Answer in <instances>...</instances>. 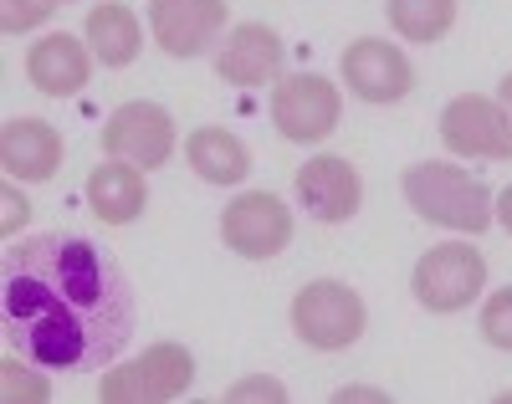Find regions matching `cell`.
Wrapping results in <instances>:
<instances>
[{
	"label": "cell",
	"mask_w": 512,
	"mask_h": 404,
	"mask_svg": "<svg viewBox=\"0 0 512 404\" xmlns=\"http://www.w3.org/2000/svg\"><path fill=\"white\" fill-rule=\"evenodd\" d=\"M0 164L11 179H52L62 169V133L47 118H11L0 128Z\"/></svg>",
	"instance_id": "obj_13"
},
{
	"label": "cell",
	"mask_w": 512,
	"mask_h": 404,
	"mask_svg": "<svg viewBox=\"0 0 512 404\" xmlns=\"http://www.w3.org/2000/svg\"><path fill=\"white\" fill-rule=\"evenodd\" d=\"M400 190L410 200L415 215L425 220H436V226H451V231H466V236H482L492 226V190L482 185V179L472 169H461V164H410L405 179H400Z\"/></svg>",
	"instance_id": "obj_2"
},
{
	"label": "cell",
	"mask_w": 512,
	"mask_h": 404,
	"mask_svg": "<svg viewBox=\"0 0 512 404\" xmlns=\"http://www.w3.org/2000/svg\"><path fill=\"white\" fill-rule=\"evenodd\" d=\"M277 67H282V41H277V31L262 26V21L231 26L226 47H221V57H216V72H221V82H231V87H262L267 77H277Z\"/></svg>",
	"instance_id": "obj_15"
},
{
	"label": "cell",
	"mask_w": 512,
	"mask_h": 404,
	"mask_svg": "<svg viewBox=\"0 0 512 404\" xmlns=\"http://www.w3.org/2000/svg\"><path fill=\"white\" fill-rule=\"evenodd\" d=\"M41 364H31V358H21V353H11L6 364H0V374H6V399H31V404H41L52 394V384L36 374Z\"/></svg>",
	"instance_id": "obj_20"
},
{
	"label": "cell",
	"mask_w": 512,
	"mask_h": 404,
	"mask_svg": "<svg viewBox=\"0 0 512 404\" xmlns=\"http://www.w3.org/2000/svg\"><path fill=\"white\" fill-rule=\"evenodd\" d=\"M297 200L313 220L323 226H338V220H354L359 200H364V185H359V169L344 159V154H318L297 169Z\"/></svg>",
	"instance_id": "obj_11"
},
{
	"label": "cell",
	"mask_w": 512,
	"mask_h": 404,
	"mask_svg": "<svg viewBox=\"0 0 512 404\" xmlns=\"http://www.w3.org/2000/svg\"><path fill=\"white\" fill-rule=\"evenodd\" d=\"M482 338L502 353H512V287L492 292L487 307H482Z\"/></svg>",
	"instance_id": "obj_21"
},
{
	"label": "cell",
	"mask_w": 512,
	"mask_h": 404,
	"mask_svg": "<svg viewBox=\"0 0 512 404\" xmlns=\"http://www.w3.org/2000/svg\"><path fill=\"white\" fill-rule=\"evenodd\" d=\"M134 323V287L93 241L47 231L0 256V333L31 364L93 374L128 348Z\"/></svg>",
	"instance_id": "obj_1"
},
{
	"label": "cell",
	"mask_w": 512,
	"mask_h": 404,
	"mask_svg": "<svg viewBox=\"0 0 512 404\" xmlns=\"http://www.w3.org/2000/svg\"><path fill=\"white\" fill-rule=\"evenodd\" d=\"M292 333L308 348H323V353L349 348L364 333V297L344 282H333V277L308 282L292 297Z\"/></svg>",
	"instance_id": "obj_3"
},
{
	"label": "cell",
	"mask_w": 512,
	"mask_h": 404,
	"mask_svg": "<svg viewBox=\"0 0 512 404\" xmlns=\"http://www.w3.org/2000/svg\"><path fill=\"white\" fill-rule=\"evenodd\" d=\"M441 139L461 159H512V113L482 93H461L441 113Z\"/></svg>",
	"instance_id": "obj_8"
},
{
	"label": "cell",
	"mask_w": 512,
	"mask_h": 404,
	"mask_svg": "<svg viewBox=\"0 0 512 404\" xmlns=\"http://www.w3.org/2000/svg\"><path fill=\"white\" fill-rule=\"evenodd\" d=\"M88 205L98 210V220L108 226H128L139 220L149 205V185H144V169L128 164V159H108L88 174Z\"/></svg>",
	"instance_id": "obj_16"
},
{
	"label": "cell",
	"mask_w": 512,
	"mask_h": 404,
	"mask_svg": "<svg viewBox=\"0 0 512 404\" xmlns=\"http://www.w3.org/2000/svg\"><path fill=\"white\" fill-rule=\"evenodd\" d=\"M195 379V358L180 343H154L144 348V358L123 364L113 374H103L98 399L103 404H164V399H180Z\"/></svg>",
	"instance_id": "obj_4"
},
{
	"label": "cell",
	"mask_w": 512,
	"mask_h": 404,
	"mask_svg": "<svg viewBox=\"0 0 512 404\" xmlns=\"http://www.w3.org/2000/svg\"><path fill=\"white\" fill-rule=\"evenodd\" d=\"M26 210H31V205H26L16 190H6V236L16 231V220H26Z\"/></svg>",
	"instance_id": "obj_24"
},
{
	"label": "cell",
	"mask_w": 512,
	"mask_h": 404,
	"mask_svg": "<svg viewBox=\"0 0 512 404\" xmlns=\"http://www.w3.org/2000/svg\"><path fill=\"white\" fill-rule=\"evenodd\" d=\"M497 93H502V108H507V113H512V72H507V77H502V87H497Z\"/></svg>",
	"instance_id": "obj_27"
},
{
	"label": "cell",
	"mask_w": 512,
	"mask_h": 404,
	"mask_svg": "<svg viewBox=\"0 0 512 404\" xmlns=\"http://www.w3.org/2000/svg\"><path fill=\"white\" fill-rule=\"evenodd\" d=\"M26 77H31L36 93H47V98H72V93H82V87H88L93 57H88V47H82L77 36L57 31V36H41L36 47L26 52Z\"/></svg>",
	"instance_id": "obj_14"
},
{
	"label": "cell",
	"mask_w": 512,
	"mask_h": 404,
	"mask_svg": "<svg viewBox=\"0 0 512 404\" xmlns=\"http://www.w3.org/2000/svg\"><path fill=\"white\" fill-rule=\"evenodd\" d=\"M185 159L205 185H241L251 174V149L226 128H195L185 139Z\"/></svg>",
	"instance_id": "obj_17"
},
{
	"label": "cell",
	"mask_w": 512,
	"mask_h": 404,
	"mask_svg": "<svg viewBox=\"0 0 512 404\" xmlns=\"http://www.w3.org/2000/svg\"><path fill=\"white\" fill-rule=\"evenodd\" d=\"M149 26L169 57H200L226 31V6L221 0H149Z\"/></svg>",
	"instance_id": "obj_12"
},
{
	"label": "cell",
	"mask_w": 512,
	"mask_h": 404,
	"mask_svg": "<svg viewBox=\"0 0 512 404\" xmlns=\"http://www.w3.org/2000/svg\"><path fill=\"white\" fill-rule=\"evenodd\" d=\"M338 113H344V98H338V87L318 72H292L272 87V123L292 144L328 139L338 128Z\"/></svg>",
	"instance_id": "obj_6"
},
{
	"label": "cell",
	"mask_w": 512,
	"mask_h": 404,
	"mask_svg": "<svg viewBox=\"0 0 512 404\" xmlns=\"http://www.w3.org/2000/svg\"><path fill=\"white\" fill-rule=\"evenodd\" d=\"M410 287H415L420 307H431V312H461V307H472V297L487 287V261H482V251H472L466 241L431 246V251L415 261Z\"/></svg>",
	"instance_id": "obj_5"
},
{
	"label": "cell",
	"mask_w": 512,
	"mask_h": 404,
	"mask_svg": "<svg viewBox=\"0 0 512 404\" xmlns=\"http://www.w3.org/2000/svg\"><path fill=\"white\" fill-rule=\"evenodd\" d=\"M0 26H6V36H16V31H31V26H41L52 16V0H0Z\"/></svg>",
	"instance_id": "obj_22"
},
{
	"label": "cell",
	"mask_w": 512,
	"mask_h": 404,
	"mask_svg": "<svg viewBox=\"0 0 512 404\" xmlns=\"http://www.w3.org/2000/svg\"><path fill=\"white\" fill-rule=\"evenodd\" d=\"M492 215H497V226H502V231L512 236V185H507V190L497 195V205H492Z\"/></svg>",
	"instance_id": "obj_25"
},
{
	"label": "cell",
	"mask_w": 512,
	"mask_h": 404,
	"mask_svg": "<svg viewBox=\"0 0 512 404\" xmlns=\"http://www.w3.org/2000/svg\"><path fill=\"white\" fill-rule=\"evenodd\" d=\"M246 394H267V399H282V384H272V379H251V384H236V389H231V399H246Z\"/></svg>",
	"instance_id": "obj_23"
},
{
	"label": "cell",
	"mask_w": 512,
	"mask_h": 404,
	"mask_svg": "<svg viewBox=\"0 0 512 404\" xmlns=\"http://www.w3.org/2000/svg\"><path fill=\"white\" fill-rule=\"evenodd\" d=\"M344 82L349 93H359L364 103H400L415 87V67L400 47L379 36H359L354 47L344 52Z\"/></svg>",
	"instance_id": "obj_10"
},
{
	"label": "cell",
	"mask_w": 512,
	"mask_h": 404,
	"mask_svg": "<svg viewBox=\"0 0 512 404\" xmlns=\"http://www.w3.org/2000/svg\"><path fill=\"white\" fill-rule=\"evenodd\" d=\"M221 241L246 261H272L292 241V210L267 190H246L221 215Z\"/></svg>",
	"instance_id": "obj_7"
},
{
	"label": "cell",
	"mask_w": 512,
	"mask_h": 404,
	"mask_svg": "<svg viewBox=\"0 0 512 404\" xmlns=\"http://www.w3.org/2000/svg\"><path fill=\"white\" fill-rule=\"evenodd\" d=\"M52 6H67V0H52Z\"/></svg>",
	"instance_id": "obj_28"
},
{
	"label": "cell",
	"mask_w": 512,
	"mask_h": 404,
	"mask_svg": "<svg viewBox=\"0 0 512 404\" xmlns=\"http://www.w3.org/2000/svg\"><path fill=\"white\" fill-rule=\"evenodd\" d=\"M103 149L108 159H128L139 169H159L175 154V118L159 103H123L103 123Z\"/></svg>",
	"instance_id": "obj_9"
},
{
	"label": "cell",
	"mask_w": 512,
	"mask_h": 404,
	"mask_svg": "<svg viewBox=\"0 0 512 404\" xmlns=\"http://www.w3.org/2000/svg\"><path fill=\"white\" fill-rule=\"evenodd\" d=\"M384 11L405 41H441L456 26V0H384Z\"/></svg>",
	"instance_id": "obj_19"
},
{
	"label": "cell",
	"mask_w": 512,
	"mask_h": 404,
	"mask_svg": "<svg viewBox=\"0 0 512 404\" xmlns=\"http://www.w3.org/2000/svg\"><path fill=\"white\" fill-rule=\"evenodd\" d=\"M139 41H144V26L123 0H103V6L88 11V47L103 67H128L139 57Z\"/></svg>",
	"instance_id": "obj_18"
},
{
	"label": "cell",
	"mask_w": 512,
	"mask_h": 404,
	"mask_svg": "<svg viewBox=\"0 0 512 404\" xmlns=\"http://www.w3.org/2000/svg\"><path fill=\"white\" fill-rule=\"evenodd\" d=\"M333 399H338V404H349V399H384V394H374V389H338Z\"/></svg>",
	"instance_id": "obj_26"
}]
</instances>
